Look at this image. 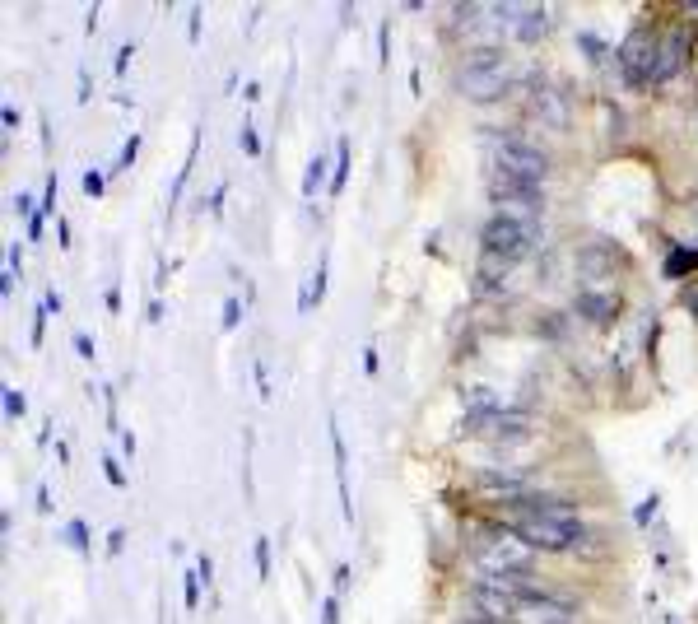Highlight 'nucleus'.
Returning a JSON list of instances; mask_svg holds the SVG:
<instances>
[{
  "instance_id": "1",
  "label": "nucleus",
  "mask_w": 698,
  "mask_h": 624,
  "mask_svg": "<svg viewBox=\"0 0 698 624\" xmlns=\"http://www.w3.org/2000/svg\"><path fill=\"white\" fill-rule=\"evenodd\" d=\"M498 522H503L517 541L531 545L536 555H582L591 541H601L596 527H587V517H578V522H554V517L522 513V508H503Z\"/></svg>"
},
{
  "instance_id": "2",
  "label": "nucleus",
  "mask_w": 698,
  "mask_h": 624,
  "mask_svg": "<svg viewBox=\"0 0 698 624\" xmlns=\"http://www.w3.org/2000/svg\"><path fill=\"white\" fill-rule=\"evenodd\" d=\"M457 89L470 103H498V98H508L512 94V61L503 56V47H494V42L470 47L466 61L457 66Z\"/></svg>"
},
{
  "instance_id": "3",
  "label": "nucleus",
  "mask_w": 698,
  "mask_h": 624,
  "mask_svg": "<svg viewBox=\"0 0 698 624\" xmlns=\"http://www.w3.org/2000/svg\"><path fill=\"white\" fill-rule=\"evenodd\" d=\"M484 145H489V168H503V173L531 177V182H550L554 173V154L540 145V140H526L522 131H484Z\"/></svg>"
},
{
  "instance_id": "4",
  "label": "nucleus",
  "mask_w": 698,
  "mask_h": 624,
  "mask_svg": "<svg viewBox=\"0 0 698 624\" xmlns=\"http://www.w3.org/2000/svg\"><path fill=\"white\" fill-rule=\"evenodd\" d=\"M657 47H661V28L652 24V19H638V24L624 33V42L615 47V66H619V75H624L629 89H652Z\"/></svg>"
},
{
  "instance_id": "5",
  "label": "nucleus",
  "mask_w": 698,
  "mask_h": 624,
  "mask_svg": "<svg viewBox=\"0 0 698 624\" xmlns=\"http://www.w3.org/2000/svg\"><path fill=\"white\" fill-rule=\"evenodd\" d=\"M461 438H480V443H526L536 434V415L522 406H503V410H480V415H461L457 424Z\"/></svg>"
},
{
  "instance_id": "6",
  "label": "nucleus",
  "mask_w": 698,
  "mask_h": 624,
  "mask_svg": "<svg viewBox=\"0 0 698 624\" xmlns=\"http://www.w3.org/2000/svg\"><path fill=\"white\" fill-rule=\"evenodd\" d=\"M536 247H540V224H522V219H508V215H489V219H484L480 252H489V257L517 266V261H526Z\"/></svg>"
},
{
  "instance_id": "7",
  "label": "nucleus",
  "mask_w": 698,
  "mask_h": 624,
  "mask_svg": "<svg viewBox=\"0 0 698 624\" xmlns=\"http://www.w3.org/2000/svg\"><path fill=\"white\" fill-rule=\"evenodd\" d=\"M512 624H582V601L564 587L545 583L531 597L512 601Z\"/></svg>"
},
{
  "instance_id": "8",
  "label": "nucleus",
  "mask_w": 698,
  "mask_h": 624,
  "mask_svg": "<svg viewBox=\"0 0 698 624\" xmlns=\"http://www.w3.org/2000/svg\"><path fill=\"white\" fill-rule=\"evenodd\" d=\"M694 56V24L680 19L675 28H661V47H657V66H652V89H666V84L689 66Z\"/></svg>"
},
{
  "instance_id": "9",
  "label": "nucleus",
  "mask_w": 698,
  "mask_h": 624,
  "mask_svg": "<svg viewBox=\"0 0 698 624\" xmlns=\"http://www.w3.org/2000/svg\"><path fill=\"white\" fill-rule=\"evenodd\" d=\"M573 312H578L587 326L605 331V326L619 322V312H624V294H619V289H591V285H582L578 294H573Z\"/></svg>"
},
{
  "instance_id": "10",
  "label": "nucleus",
  "mask_w": 698,
  "mask_h": 624,
  "mask_svg": "<svg viewBox=\"0 0 698 624\" xmlns=\"http://www.w3.org/2000/svg\"><path fill=\"white\" fill-rule=\"evenodd\" d=\"M508 275H512L508 261L480 252V261H475V294L480 299H508Z\"/></svg>"
},
{
  "instance_id": "11",
  "label": "nucleus",
  "mask_w": 698,
  "mask_h": 624,
  "mask_svg": "<svg viewBox=\"0 0 698 624\" xmlns=\"http://www.w3.org/2000/svg\"><path fill=\"white\" fill-rule=\"evenodd\" d=\"M326 429H331V457H336V494H340V517H345V522H354V499H349V452H345V434H340L336 415L326 420Z\"/></svg>"
},
{
  "instance_id": "12",
  "label": "nucleus",
  "mask_w": 698,
  "mask_h": 624,
  "mask_svg": "<svg viewBox=\"0 0 698 624\" xmlns=\"http://www.w3.org/2000/svg\"><path fill=\"white\" fill-rule=\"evenodd\" d=\"M578 275L582 280H610V275H615V247L610 243H587L578 252Z\"/></svg>"
},
{
  "instance_id": "13",
  "label": "nucleus",
  "mask_w": 698,
  "mask_h": 624,
  "mask_svg": "<svg viewBox=\"0 0 698 624\" xmlns=\"http://www.w3.org/2000/svg\"><path fill=\"white\" fill-rule=\"evenodd\" d=\"M661 275L666 280H698V243H671L666 261H661Z\"/></svg>"
},
{
  "instance_id": "14",
  "label": "nucleus",
  "mask_w": 698,
  "mask_h": 624,
  "mask_svg": "<svg viewBox=\"0 0 698 624\" xmlns=\"http://www.w3.org/2000/svg\"><path fill=\"white\" fill-rule=\"evenodd\" d=\"M531 112H536L540 122H550L554 131L568 126V108H564V94H559V89H540V94L531 98Z\"/></svg>"
},
{
  "instance_id": "15",
  "label": "nucleus",
  "mask_w": 698,
  "mask_h": 624,
  "mask_svg": "<svg viewBox=\"0 0 698 624\" xmlns=\"http://www.w3.org/2000/svg\"><path fill=\"white\" fill-rule=\"evenodd\" d=\"M326 299V252L322 257H317V266H312V275L308 280H303V294H298V312H303V317H308L312 308H317V303Z\"/></svg>"
},
{
  "instance_id": "16",
  "label": "nucleus",
  "mask_w": 698,
  "mask_h": 624,
  "mask_svg": "<svg viewBox=\"0 0 698 624\" xmlns=\"http://www.w3.org/2000/svg\"><path fill=\"white\" fill-rule=\"evenodd\" d=\"M461 406H466V415H480V410H503L508 401H503L494 387H466V392H461Z\"/></svg>"
},
{
  "instance_id": "17",
  "label": "nucleus",
  "mask_w": 698,
  "mask_h": 624,
  "mask_svg": "<svg viewBox=\"0 0 698 624\" xmlns=\"http://www.w3.org/2000/svg\"><path fill=\"white\" fill-rule=\"evenodd\" d=\"M326 168H331L326 154H312L308 159V173H303V201H317V191L331 187V182H326Z\"/></svg>"
},
{
  "instance_id": "18",
  "label": "nucleus",
  "mask_w": 698,
  "mask_h": 624,
  "mask_svg": "<svg viewBox=\"0 0 698 624\" xmlns=\"http://www.w3.org/2000/svg\"><path fill=\"white\" fill-rule=\"evenodd\" d=\"M196 150H201V131L191 136V145H187V163L177 168V177H173V191H168V205H177V201H182V191H187V182H191V168H196Z\"/></svg>"
},
{
  "instance_id": "19",
  "label": "nucleus",
  "mask_w": 698,
  "mask_h": 624,
  "mask_svg": "<svg viewBox=\"0 0 698 624\" xmlns=\"http://www.w3.org/2000/svg\"><path fill=\"white\" fill-rule=\"evenodd\" d=\"M61 541L75 550V555H94V541H89V527H84L80 517H70L66 527H61Z\"/></svg>"
},
{
  "instance_id": "20",
  "label": "nucleus",
  "mask_w": 698,
  "mask_h": 624,
  "mask_svg": "<svg viewBox=\"0 0 698 624\" xmlns=\"http://www.w3.org/2000/svg\"><path fill=\"white\" fill-rule=\"evenodd\" d=\"M0 406H5V420L10 424H19L28 415V396L19 392V387H14V382H5V387H0Z\"/></svg>"
},
{
  "instance_id": "21",
  "label": "nucleus",
  "mask_w": 698,
  "mask_h": 624,
  "mask_svg": "<svg viewBox=\"0 0 698 624\" xmlns=\"http://www.w3.org/2000/svg\"><path fill=\"white\" fill-rule=\"evenodd\" d=\"M345 177H349V140H336V163H331V196L345 191Z\"/></svg>"
},
{
  "instance_id": "22",
  "label": "nucleus",
  "mask_w": 698,
  "mask_h": 624,
  "mask_svg": "<svg viewBox=\"0 0 698 624\" xmlns=\"http://www.w3.org/2000/svg\"><path fill=\"white\" fill-rule=\"evenodd\" d=\"M578 47L587 52V61L591 66H601L605 56H610V47H605V38L601 33H591V28H578Z\"/></svg>"
},
{
  "instance_id": "23",
  "label": "nucleus",
  "mask_w": 698,
  "mask_h": 624,
  "mask_svg": "<svg viewBox=\"0 0 698 624\" xmlns=\"http://www.w3.org/2000/svg\"><path fill=\"white\" fill-rule=\"evenodd\" d=\"M201 569H187L182 573V601H187V611H196V606H201Z\"/></svg>"
},
{
  "instance_id": "24",
  "label": "nucleus",
  "mask_w": 698,
  "mask_h": 624,
  "mask_svg": "<svg viewBox=\"0 0 698 624\" xmlns=\"http://www.w3.org/2000/svg\"><path fill=\"white\" fill-rule=\"evenodd\" d=\"M56 191H61V177L47 173V187H42V205H38V215H42V219H61V215H56Z\"/></svg>"
},
{
  "instance_id": "25",
  "label": "nucleus",
  "mask_w": 698,
  "mask_h": 624,
  "mask_svg": "<svg viewBox=\"0 0 698 624\" xmlns=\"http://www.w3.org/2000/svg\"><path fill=\"white\" fill-rule=\"evenodd\" d=\"M657 513H661V494H647V499L633 508V522H638V527H647V522H657Z\"/></svg>"
},
{
  "instance_id": "26",
  "label": "nucleus",
  "mask_w": 698,
  "mask_h": 624,
  "mask_svg": "<svg viewBox=\"0 0 698 624\" xmlns=\"http://www.w3.org/2000/svg\"><path fill=\"white\" fill-rule=\"evenodd\" d=\"M135 154H140V131H131V140L121 145V154H117V173H131V168H135Z\"/></svg>"
},
{
  "instance_id": "27",
  "label": "nucleus",
  "mask_w": 698,
  "mask_h": 624,
  "mask_svg": "<svg viewBox=\"0 0 698 624\" xmlns=\"http://www.w3.org/2000/svg\"><path fill=\"white\" fill-rule=\"evenodd\" d=\"M238 145H242V154H247V159H256V154H261V136H256L252 122L238 126Z\"/></svg>"
},
{
  "instance_id": "28",
  "label": "nucleus",
  "mask_w": 698,
  "mask_h": 624,
  "mask_svg": "<svg viewBox=\"0 0 698 624\" xmlns=\"http://www.w3.org/2000/svg\"><path fill=\"white\" fill-rule=\"evenodd\" d=\"M98 466H103V475H108L112 489H126V471H121V462L112 457V452H103V462H98Z\"/></svg>"
},
{
  "instance_id": "29",
  "label": "nucleus",
  "mask_w": 698,
  "mask_h": 624,
  "mask_svg": "<svg viewBox=\"0 0 698 624\" xmlns=\"http://www.w3.org/2000/svg\"><path fill=\"white\" fill-rule=\"evenodd\" d=\"M256 578H270V536H256Z\"/></svg>"
},
{
  "instance_id": "30",
  "label": "nucleus",
  "mask_w": 698,
  "mask_h": 624,
  "mask_svg": "<svg viewBox=\"0 0 698 624\" xmlns=\"http://www.w3.org/2000/svg\"><path fill=\"white\" fill-rule=\"evenodd\" d=\"M103 187H108V173H103V168H84V191H89V196H103Z\"/></svg>"
},
{
  "instance_id": "31",
  "label": "nucleus",
  "mask_w": 698,
  "mask_h": 624,
  "mask_svg": "<svg viewBox=\"0 0 698 624\" xmlns=\"http://www.w3.org/2000/svg\"><path fill=\"white\" fill-rule=\"evenodd\" d=\"M387 61H391V24L382 19L377 24V66H387Z\"/></svg>"
},
{
  "instance_id": "32",
  "label": "nucleus",
  "mask_w": 698,
  "mask_h": 624,
  "mask_svg": "<svg viewBox=\"0 0 698 624\" xmlns=\"http://www.w3.org/2000/svg\"><path fill=\"white\" fill-rule=\"evenodd\" d=\"M10 210H14L19 219H33V215H38V205H33V196H28V191H14V196H10Z\"/></svg>"
},
{
  "instance_id": "33",
  "label": "nucleus",
  "mask_w": 698,
  "mask_h": 624,
  "mask_svg": "<svg viewBox=\"0 0 698 624\" xmlns=\"http://www.w3.org/2000/svg\"><path fill=\"white\" fill-rule=\"evenodd\" d=\"M238 322H242V303L229 294V299H224V317H219V326H224V331H238Z\"/></svg>"
},
{
  "instance_id": "34",
  "label": "nucleus",
  "mask_w": 698,
  "mask_h": 624,
  "mask_svg": "<svg viewBox=\"0 0 698 624\" xmlns=\"http://www.w3.org/2000/svg\"><path fill=\"white\" fill-rule=\"evenodd\" d=\"M5 271L14 275V280H24V247L10 243V252H5Z\"/></svg>"
},
{
  "instance_id": "35",
  "label": "nucleus",
  "mask_w": 698,
  "mask_h": 624,
  "mask_svg": "<svg viewBox=\"0 0 698 624\" xmlns=\"http://www.w3.org/2000/svg\"><path fill=\"white\" fill-rule=\"evenodd\" d=\"M680 303L689 308V317L698 322V280H689V285H680Z\"/></svg>"
},
{
  "instance_id": "36",
  "label": "nucleus",
  "mask_w": 698,
  "mask_h": 624,
  "mask_svg": "<svg viewBox=\"0 0 698 624\" xmlns=\"http://www.w3.org/2000/svg\"><path fill=\"white\" fill-rule=\"evenodd\" d=\"M322 624H340V597H322Z\"/></svg>"
},
{
  "instance_id": "37",
  "label": "nucleus",
  "mask_w": 698,
  "mask_h": 624,
  "mask_svg": "<svg viewBox=\"0 0 698 624\" xmlns=\"http://www.w3.org/2000/svg\"><path fill=\"white\" fill-rule=\"evenodd\" d=\"M0 126H5V136H14V131H19V108H14V103H5V108H0Z\"/></svg>"
},
{
  "instance_id": "38",
  "label": "nucleus",
  "mask_w": 698,
  "mask_h": 624,
  "mask_svg": "<svg viewBox=\"0 0 698 624\" xmlns=\"http://www.w3.org/2000/svg\"><path fill=\"white\" fill-rule=\"evenodd\" d=\"M47 317H52V312H47V303H38V312H33V345H42V331H47Z\"/></svg>"
},
{
  "instance_id": "39",
  "label": "nucleus",
  "mask_w": 698,
  "mask_h": 624,
  "mask_svg": "<svg viewBox=\"0 0 698 624\" xmlns=\"http://www.w3.org/2000/svg\"><path fill=\"white\" fill-rule=\"evenodd\" d=\"M224 196H229V182H219V187L215 191H210V215H224Z\"/></svg>"
},
{
  "instance_id": "40",
  "label": "nucleus",
  "mask_w": 698,
  "mask_h": 624,
  "mask_svg": "<svg viewBox=\"0 0 698 624\" xmlns=\"http://www.w3.org/2000/svg\"><path fill=\"white\" fill-rule=\"evenodd\" d=\"M131 56H135V47H131V42H126V47H117V56H112V70H117V75H126V66H131Z\"/></svg>"
},
{
  "instance_id": "41",
  "label": "nucleus",
  "mask_w": 698,
  "mask_h": 624,
  "mask_svg": "<svg viewBox=\"0 0 698 624\" xmlns=\"http://www.w3.org/2000/svg\"><path fill=\"white\" fill-rule=\"evenodd\" d=\"M75 354H80V359H94L98 354V345L89 336H84V331H75Z\"/></svg>"
},
{
  "instance_id": "42",
  "label": "nucleus",
  "mask_w": 698,
  "mask_h": 624,
  "mask_svg": "<svg viewBox=\"0 0 698 624\" xmlns=\"http://www.w3.org/2000/svg\"><path fill=\"white\" fill-rule=\"evenodd\" d=\"M256 387H261V401H270V373H266V359H256Z\"/></svg>"
},
{
  "instance_id": "43",
  "label": "nucleus",
  "mask_w": 698,
  "mask_h": 624,
  "mask_svg": "<svg viewBox=\"0 0 698 624\" xmlns=\"http://www.w3.org/2000/svg\"><path fill=\"white\" fill-rule=\"evenodd\" d=\"M349 583H354V573H349V564H336V597H340V592H349Z\"/></svg>"
},
{
  "instance_id": "44",
  "label": "nucleus",
  "mask_w": 698,
  "mask_h": 624,
  "mask_svg": "<svg viewBox=\"0 0 698 624\" xmlns=\"http://www.w3.org/2000/svg\"><path fill=\"white\" fill-rule=\"evenodd\" d=\"M42 303H47V312H52V317H61V308H66V299H61L56 289H47V294H42Z\"/></svg>"
},
{
  "instance_id": "45",
  "label": "nucleus",
  "mask_w": 698,
  "mask_h": 624,
  "mask_svg": "<svg viewBox=\"0 0 698 624\" xmlns=\"http://www.w3.org/2000/svg\"><path fill=\"white\" fill-rule=\"evenodd\" d=\"M377 368H382V359H377V345H368V350H363V373H377Z\"/></svg>"
},
{
  "instance_id": "46",
  "label": "nucleus",
  "mask_w": 698,
  "mask_h": 624,
  "mask_svg": "<svg viewBox=\"0 0 698 624\" xmlns=\"http://www.w3.org/2000/svg\"><path fill=\"white\" fill-rule=\"evenodd\" d=\"M121 545H126V531H108V555H121Z\"/></svg>"
},
{
  "instance_id": "47",
  "label": "nucleus",
  "mask_w": 698,
  "mask_h": 624,
  "mask_svg": "<svg viewBox=\"0 0 698 624\" xmlns=\"http://www.w3.org/2000/svg\"><path fill=\"white\" fill-rule=\"evenodd\" d=\"M42 224H47V219H42V215H33V219H28V243H42Z\"/></svg>"
},
{
  "instance_id": "48",
  "label": "nucleus",
  "mask_w": 698,
  "mask_h": 624,
  "mask_svg": "<svg viewBox=\"0 0 698 624\" xmlns=\"http://www.w3.org/2000/svg\"><path fill=\"white\" fill-rule=\"evenodd\" d=\"M187 38H191V42H201V10H191V19H187Z\"/></svg>"
},
{
  "instance_id": "49",
  "label": "nucleus",
  "mask_w": 698,
  "mask_h": 624,
  "mask_svg": "<svg viewBox=\"0 0 698 624\" xmlns=\"http://www.w3.org/2000/svg\"><path fill=\"white\" fill-rule=\"evenodd\" d=\"M145 322H163V303H159V294L149 299V308H145Z\"/></svg>"
},
{
  "instance_id": "50",
  "label": "nucleus",
  "mask_w": 698,
  "mask_h": 624,
  "mask_svg": "<svg viewBox=\"0 0 698 624\" xmlns=\"http://www.w3.org/2000/svg\"><path fill=\"white\" fill-rule=\"evenodd\" d=\"M38 513H52V489L38 485Z\"/></svg>"
},
{
  "instance_id": "51",
  "label": "nucleus",
  "mask_w": 698,
  "mask_h": 624,
  "mask_svg": "<svg viewBox=\"0 0 698 624\" xmlns=\"http://www.w3.org/2000/svg\"><path fill=\"white\" fill-rule=\"evenodd\" d=\"M56 238H61V247H70V219L66 215L56 219Z\"/></svg>"
},
{
  "instance_id": "52",
  "label": "nucleus",
  "mask_w": 698,
  "mask_h": 624,
  "mask_svg": "<svg viewBox=\"0 0 698 624\" xmlns=\"http://www.w3.org/2000/svg\"><path fill=\"white\" fill-rule=\"evenodd\" d=\"M121 452H126V457H135V434H131V429H121Z\"/></svg>"
},
{
  "instance_id": "53",
  "label": "nucleus",
  "mask_w": 698,
  "mask_h": 624,
  "mask_svg": "<svg viewBox=\"0 0 698 624\" xmlns=\"http://www.w3.org/2000/svg\"><path fill=\"white\" fill-rule=\"evenodd\" d=\"M75 98H80V103H89V98H94V89H89V70H80V94H75Z\"/></svg>"
},
{
  "instance_id": "54",
  "label": "nucleus",
  "mask_w": 698,
  "mask_h": 624,
  "mask_svg": "<svg viewBox=\"0 0 698 624\" xmlns=\"http://www.w3.org/2000/svg\"><path fill=\"white\" fill-rule=\"evenodd\" d=\"M103 303H108V312H117V308H121V289L108 285V299H103Z\"/></svg>"
},
{
  "instance_id": "55",
  "label": "nucleus",
  "mask_w": 698,
  "mask_h": 624,
  "mask_svg": "<svg viewBox=\"0 0 698 624\" xmlns=\"http://www.w3.org/2000/svg\"><path fill=\"white\" fill-rule=\"evenodd\" d=\"M0 294H5V299L14 294V275L10 271H0Z\"/></svg>"
}]
</instances>
